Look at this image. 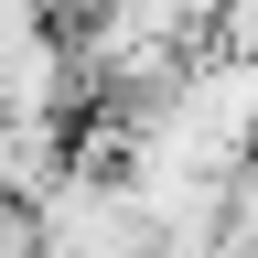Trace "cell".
<instances>
[{
    "label": "cell",
    "instance_id": "obj_1",
    "mask_svg": "<svg viewBox=\"0 0 258 258\" xmlns=\"http://www.w3.org/2000/svg\"><path fill=\"white\" fill-rule=\"evenodd\" d=\"M32 237H43V258H161L140 194L118 172H86V161H64V172L32 194Z\"/></svg>",
    "mask_w": 258,
    "mask_h": 258
},
{
    "label": "cell",
    "instance_id": "obj_2",
    "mask_svg": "<svg viewBox=\"0 0 258 258\" xmlns=\"http://www.w3.org/2000/svg\"><path fill=\"white\" fill-rule=\"evenodd\" d=\"M64 161H76V118H0V194L32 205Z\"/></svg>",
    "mask_w": 258,
    "mask_h": 258
},
{
    "label": "cell",
    "instance_id": "obj_3",
    "mask_svg": "<svg viewBox=\"0 0 258 258\" xmlns=\"http://www.w3.org/2000/svg\"><path fill=\"white\" fill-rule=\"evenodd\" d=\"M118 11H140V22L161 32V43L205 54V43H215V11H226V0H118Z\"/></svg>",
    "mask_w": 258,
    "mask_h": 258
},
{
    "label": "cell",
    "instance_id": "obj_4",
    "mask_svg": "<svg viewBox=\"0 0 258 258\" xmlns=\"http://www.w3.org/2000/svg\"><path fill=\"white\" fill-rule=\"evenodd\" d=\"M215 215H226V237H215V247H258V151H237V161H226Z\"/></svg>",
    "mask_w": 258,
    "mask_h": 258
},
{
    "label": "cell",
    "instance_id": "obj_5",
    "mask_svg": "<svg viewBox=\"0 0 258 258\" xmlns=\"http://www.w3.org/2000/svg\"><path fill=\"white\" fill-rule=\"evenodd\" d=\"M0 258H43V237H32V205H11V194H0Z\"/></svg>",
    "mask_w": 258,
    "mask_h": 258
}]
</instances>
